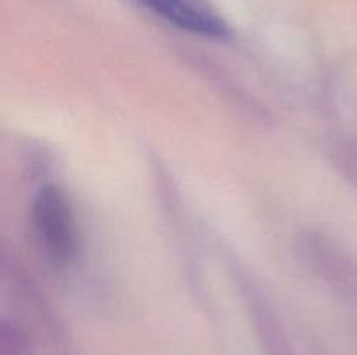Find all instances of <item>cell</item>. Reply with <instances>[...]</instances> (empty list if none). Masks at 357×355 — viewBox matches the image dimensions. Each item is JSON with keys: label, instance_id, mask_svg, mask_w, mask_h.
Instances as JSON below:
<instances>
[{"label": "cell", "instance_id": "cell-2", "mask_svg": "<svg viewBox=\"0 0 357 355\" xmlns=\"http://www.w3.org/2000/svg\"><path fill=\"white\" fill-rule=\"evenodd\" d=\"M174 26L206 38H227L230 30L209 0H138Z\"/></svg>", "mask_w": 357, "mask_h": 355}, {"label": "cell", "instance_id": "cell-1", "mask_svg": "<svg viewBox=\"0 0 357 355\" xmlns=\"http://www.w3.org/2000/svg\"><path fill=\"white\" fill-rule=\"evenodd\" d=\"M33 223L51 261L66 267L79 254V228L65 194L56 187H44L33 202Z\"/></svg>", "mask_w": 357, "mask_h": 355}]
</instances>
